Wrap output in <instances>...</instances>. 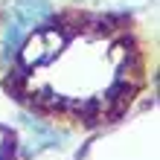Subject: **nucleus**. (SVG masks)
<instances>
[{
  "mask_svg": "<svg viewBox=\"0 0 160 160\" xmlns=\"http://www.w3.org/2000/svg\"><path fill=\"white\" fill-rule=\"evenodd\" d=\"M58 47H61V35L55 32V29H38L29 41H26L21 58H23L26 67H32V64H41L47 58H52Z\"/></svg>",
  "mask_w": 160,
  "mask_h": 160,
  "instance_id": "f257e3e1",
  "label": "nucleus"
},
{
  "mask_svg": "<svg viewBox=\"0 0 160 160\" xmlns=\"http://www.w3.org/2000/svg\"><path fill=\"white\" fill-rule=\"evenodd\" d=\"M12 15L26 26V29H32V26H41V23L50 21L52 9H50L47 0H18V3L12 6Z\"/></svg>",
  "mask_w": 160,
  "mask_h": 160,
  "instance_id": "f03ea898",
  "label": "nucleus"
},
{
  "mask_svg": "<svg viewBox=\"0 0 160 160\" xmlns=\"http://www.w3.org/2000/svg\"><path fill=\"white\" fill-rule=\"evenodd\" d=\"M23 35H26V26L12 15L3 26V55H15L23 44Z\"/></svg>",
  "mask_w": 160,
  "mask_h": 160,
  "instance_id": "7ed1b4c3",
  "label": "nucleus"
}]
</instances>
